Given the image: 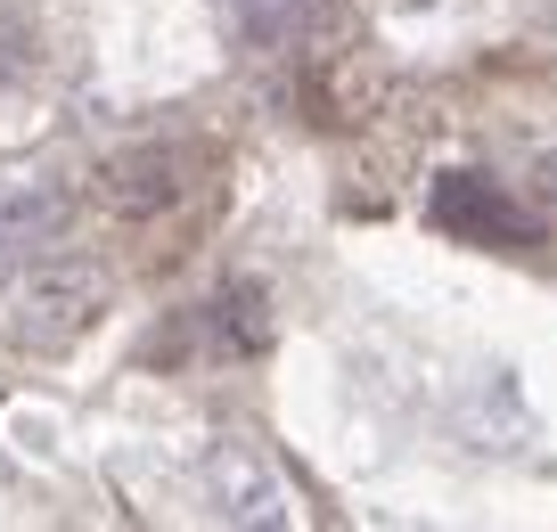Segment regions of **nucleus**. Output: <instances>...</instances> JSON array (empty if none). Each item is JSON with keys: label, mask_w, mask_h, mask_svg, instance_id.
I'll return each instance as SVG.
<instances>
[{"label": "nucleus", "mask_w": 557, "mask_h": 532, "mask_svg": "<svg viewBox=\"0 0 557 532\" xmlns=\"http://www.w3.org/2000/svg\"><path fill=\"white\" fill-rule=\"evenodd\" d=\"M107 304H115L107 262H83V255L25 262V271L0 287V344L25 352V361H58V352H74V344L107 320Z\"/></svg>", "instance_id": "f257e3e1"}, {"label": "nucleus", "mask_w": 557, "mask_h": 532, "mask_svg": "<svg viewBox=\"0 0 557 532\" xmlns=\"http://www.w3.org/2000/svg\"><path fill=\"white\" fill-rule=\"evenodd\" d=\"M206 508L222 516V524H246V532H287V524H304L296 483L278 475L255 443H238V434H222V443L206 450Z\"/></svg>", "instance_id": "f03ea898"}, {"label": "nucleus", "mask_w": 557, "mask_h": 532, "mask_svg": "<svg viewBox=\"0 0 557 532\" xmlns=\"http://www.w3.org/2000/svg\"><path fill=\"white\" fill-rule=\"evenodd\" d=\"M74 222V197L66 181H50V172H17V181H0V287L25 271V262H41V246H58V230Z\"/></svg>", "instance_id": "7ed1b4c3"}, {"label": "nucleus", "mask_w": 557, "mask_h": 532, "mask_svg": "<svg viewBox=\"0 0 557 532\" xmlns=\"http://www.w3.org/2000/svg\"><path fill=\"white\" fill-rule=\"evenodd\" d=\"M25 66H34V9H17V0H0V90L17 83Z\"/></svg>", "instance_id": "20e7f679"}, {"label": "nucleus", "mask_w": 557, "mask_h": 532, "mask_svg": "<svg viewBox=\"0 0 557 532\" xmlns=\"http://www.w3.org/2000/svg\"><path fill=\"white\" fill-rule=\"evenodd\" d=\"M238 9H246V25H255L262 41L304 34V17H312V0H238Z\"/></svg>", "instance_id": "39448f33"}]
</instances>
